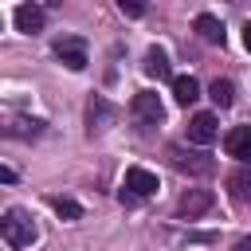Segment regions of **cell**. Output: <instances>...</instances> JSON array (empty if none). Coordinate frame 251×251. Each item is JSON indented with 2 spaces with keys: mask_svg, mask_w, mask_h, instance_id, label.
<instances>
[{
  "mask_svg": "<svg viewBox=\"0 0 251 251\" xmlns=\"http://www.w3.org/2000/svg\"><path fill=\"white\" fill-rule=\"evenodd\" d=\"M0 231H4V243H8V247H16V251H24V247H31V243L39 239V227H35V224H31V216H27V212H20V208H8V212H4Z\"/></svg>",
  "mask_w": 251,
  "mask_h": 251,
  "instance_id": "1",
  "label": "cell"
},
{
  "mask_svg": "<svg viewBox=\"0 0 251 251\" xmlns=\"http://www.w3.org/2000/svg\"><path fill=\"white\" fill-rule=\"evenodd\" d=\"M169 161H173V169H180V173H192V176H208L216 165H212V157H204V153H184L180 145H169Z\"/></svg>",
  "mask_w": 251,
  "mask_h": 251,
  "instance_id": "2",
  "label": "cell"
},
{
  "mask_svg": "<svg viewBox=\"0 0 251 251\" xmlns=\"http://www.w3.org/2000/svg\"><path fill=\"white\" fill-rule=\"evenodd\" d=\"M212 204H216V196H212L208 188H188V192H180L176 212H180V216H188V220H196V216H204Z\"/></svg>",
  "mask_w": 251,
  "mask_h": 251,
  "instance_id": "3",
  "label": "cell"
},
{
  "mask_svg": "<svg viewBox=\"0 0 251 251\" xmlns=\"http://www.w3.org/2000/svg\"><path fill=\"white\" fill-rule=\"evenodd\" d=\"M220 137V126H216V114H196L188 122V141L192 145H212Z\"/></svg>",
  "mask_w": 251,
  "mask_h": 251,
  "instance_id": "4",
  "label": "cell"
},
{
  "mask_svg": "<svg viewBox=\"0 0 251 251\" xmlns=\"http://www.w3.org/2000/svg\"><path fill=\"white\" fill-rule=\"evenodd\" d=\"M224 149H227V157L251 165V126H235V129L224 137Z\"/></svg>",
  "mask_w": 251,
  "mask_h": 251,
  "instance_id": "5",
  "label": "cell"
},
{
  "mask_svg": "<svg viewBox=\"0 0 251 251\" xmlns=\"http://www.w3.org/2000/svg\"><path fill=\"white\" fill-rule=\"evenodd\" d=\"M126 188H129V192H137V196H153L161 184H157V173H149V169L133 165V169H126Z\"/></svg>",
  "mask_w": 251,
  "mask_h": 251,
  "instance_id": "6",
  "label": "cell"
},
{
  "mask_svg": "<svg viewBox=\"0 0 251 251\" xmlns=\"http://www.w3.org/2000/svg\"><path fill=\"white\" fill-rule=\"evenodd\" d=\"M55 55H59L63 67H71V71H82V67H86V47H82V39H59V43H55Z\"/></svg>",
  "mask_w": 251,
  "mask_h": 251,
  "instance_id": "7",
  "label": "cell"
},
{
  "mask_svg": "<svg viewBox=\"0 0 251 251\" xmlns=\"http://www.w3.org/2000/svg\"><path fill=\"white\" fill-rule=\"evenodd\" d=\"M12 20H16V27H20V31L35 35V31H43V20H47V16H43V8H35V4H20Z\"/></svg>",
  "mask_w": 251,
  "mask_h": 251,
  "instance_id": "8",
  "label": "cell"
},
{
  "mask_svg": "<svg viewBox=\"0 0 251 251\" xmlns=\"http://www.w3.org/2000/svg\"><path fill=\"white\" fill-rule=\"evenodd\" d=\"M133 114L145 118V122H161L165 106H161V98H157L153 90H141V94H133Z\"/></svg>",
  "mask_w": 251,
  "mask_h": 251,
  "instance_id": "9",
  "label": "cell"
},
{
  "mask_svg": "<svg viewBox=\"0 0 251 251\" xmlns=\"http://www.w3.org/2000/svg\"><path fill=\"white\" fill-rule=\"evenodd\" d=\"M196 31H200L204 43H220V47H224V39H227V35H224V24H220L212 12H200V16H196Z\"/></svg>",
  "mask_w": 251,
  "mask_h": 251,
  "instance_id": "10",
  "label": "cell"
},
{
  "mask_svg": "<svg viewBox=\"0 0 251 251\" xmlns=\"http://www.w3.org/2000/svg\"><path fill=\"white\" fill-rule=\"evenodd\" d=\"M145 75H149V78H173L169 55H165L161 47H149V51H145Z\"/></svg>",
  "mask_w": 251,
  "mask_h": 251,
  "instance_id": "11",
  "label": "cell"
},
{
  "mask_svg": "<svg viewBox=\"0 0 251 251\" xmlns=\"http://www.w3.org/2000/svg\"><path fill=\"white\" fill-rule=\"evenodd\" d=\"M173 98H176L180 106H192V102L200 98V82H196L192 75H176V78H173Z\"/></svg>",
  "mask_w": 251,
  "mask_h": 251,
  "instance_id": "12",
  "label": "cell"
},
{
  "mask_svg": "<svg viewBox=\"0 0 251 251\" xmlns=\"http://www.w3.org/2000/svg\"><path fill=\"white\" fill-rule=\"evenodd\" d=\"M231 196L239 200V204H247L251 200V169H239V173H231Z\"/></svg>",
  "mask_w": 251,
  "mask_h": 251,
  "instance_id": "13",
  "label": "cell"
},
{
  "mask_svg": "<svg viewBox=\"0 0 251 251\" xmlns=\"http://www.w3.org/2000/svg\"><path fill=\"white\" fill-rule=\"evenodd\" d=\"M8 133H12V137H39V133H43V122H39V118H16V122L8 126Z\"/></svg>",
  "mask_w": 251,
  "mask_h": 251,
  "instance_id": "14",
  "label": "cell"
},
{
  "mask_svg": "<svg viewBox=\"0 0 251 251\" xmlns=\"http://www.w3.org/2000/svg\"><path fill=\"white\" fill-rule=\"evenodd\" d=\"M208 94H212L216 106H231V102H235V86H231L227 78H216V82L208 86Z\"/></svg>",
  "mask_w": 251,
  "mask_h": 251,
  "instance_id": "15",
  "label": "cell"
},
{
  "mask_svg": "<svg viewBox=\"0 0 251 251\" xmlns=\"http://www.w3.org/2000/svg\"><path fill=\"white\" fill-rule=\"evenodd\" d=\"M51 208H55L63 220H78V216H82V208H78L71 196H51Z\"/></svg>",
  "mask_w": 251,
  "mask_h": 251,
  "instance_id": "16",
  "label": "cell"
},
{
  "mask_svg": "<svg viewBox=\"0 0 251 251\" xmlns=\"http://www.w3.org/2000/svg\"><path fill=\"white\" fill-rule=\"evenodd\" d=\"M118 8H122L126 16H141V12H145V0H118Z\"/></svg>",
  "mask_w": 251,
  "mask_h": 251,
  "instance_id": "17",
  "label": "cell"
},
{
  "mask_svg": "<svg viewBox=\"0 0 251 251\" xmlns=\"http://www.w3.org/2000/svg\"><path fill=\"white\" fill-rule=\"evenodd\" d=\"M231 251H251V235H243V239H239V243H235Z\"/></svg>",
  "mask_w": 251,
  "mask_h": 251,
  "instance_id": "18",
  "label": "cell"
},
{
  "mask_svg": "<svg viewBox=\"0 0 251 251\" xmlns=\"http://www.w3.org/2000/svg\"><path fill=\"white\" fill-rule=\"evenodd\" d=\"M243 47H247V51H251V24H247V27H243Z\"/></svg>",
  "mask_w": 251,
  "mask_h": 251,
  "instance_id": "19",
  "label": "cell"
}]
</instances>
